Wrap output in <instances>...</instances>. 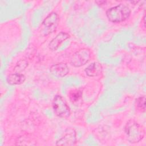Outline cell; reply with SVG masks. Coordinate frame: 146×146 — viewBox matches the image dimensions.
Wrapping results in <instances>:
<instances>
[{
    "instance_id": "7c38bea8",
    "label": "cell",
    "mask_w": 146,
    "mask_h": 146,
    "mask_svg": "<svg viewBox=\"0 0 146 146\" xmlns=\"http://www.w3.org/2000/svg\"><path fill=\"white\" fill-rule=\"evenodd\" d=\"M145 97L144 96L139 97L136 99V106L137 108L141 111H144L145 110Z\"/></svg>"
},
{
    "instance_id": "7a4b0ae2",
    "label": "cell",
    "mask_w": 146,
    "mask_h": 146,
    "mask_svg": "<svg viewBox=\"0 0 146 146\" xmlns=\"http://www.w3.org/2000/svg\"><path fill=\"white\" fill-rule=\"evenodd\" d=\"M131 10L127 5L120 4L109 9L106 12L108 19L112 22L118 23L125 21L130 15Z\"/></svg>"
},
{
    "instance_id": "8fae6325",
    "label": "cell",
    "mask_w": 146,
    "mask_h": 146,
    "mask_svg": "<svg viewBox=\"0 0 146 146\" xmlns=\"http://www.w3.org/2000/svg\"><path fill=\"white\" fill-rule=\"evenodd\" d=\"M70 99L73 103H76L79 101L82 97V92L80 90H75L71 91L70 93Z\"/></svg>"
},
{
    "instance_id": "52a82bcc",
    "label": "cell",
    "mask_w": 146,
    "mask_h": 146,
    "mask_svg": "<svg viewBox=\"0 0 146 146\" xmlns=\"http://www.w3.org/2000/svg\"><path fill=\"white\" fill-rule=\"evenodd\" d=\"M70 37L68 34L65 32H60L56 35V36L53 38L48 44L50 50L52 51H55L58 48L60 45L66 39Z\"/></svg>"
},
{
    "instance_id": "ba28073f",
    "label": "cell",
    "mask_w": 146,
    "mask_h": 146,
    "mask_svg": "<svg viewBox=\"0 0 146 146\" xmlns=\"http://www.w3.org/2000/svg\"><path fill=\"white\" fill-rule=\"evenodd\" d=\"M50 71L55 76L63 77L68 73L69 68L66 63H59L52 65L50 67Z\"/></svg>"
},
{
    "instance_id": "8992f818",
    "label": "cell",
    "mask_w": 146,
    "mask_h": 146,
    "mask_svg": "<svg viewBox=\"0 0 146 146\" xmlns=\"http://www.w3.org/2000/svg\"><path fill=\"white\" fill-rule=\"evenodd\" d=\"M76 132L73 129H68L65 135L56 143L57 145H73L76 143Z\"/></svg>"
},
{
    "instance_id": "5b68a950",
    "label": "cell",
    "mask_w": 146,
    "mask_h": 146,
    "mask_svg": "<svg viewBox=\"0 0 146 146\" xmlns=\"http://www.w3.org/2000/svg\"><path fill=\"white\" fill-rule=\"evenodd\" d=\"M90 54L88 49H80L72 55L71 58V64L74 67H80L84 65L89 61Z\"/></svg>"
},
{
    "instance_id": "30bf717a",
    "label": "cell",
    "mask_w": 146,
    "mask_h": 146,
    "mask_svg": "<svg viewBox=\"0 0 146 146\" xmlns=\"http://www.w3.org/2000/svg\"><path fill=\"white\" fill-rule=\"evenodd\" d=\"M26 79L24 75L21 73H14L9 75L7 78V82L11 85L21 84L23 83Z\"/></svg>"
},
{
    "instance_id": "4fadbf2b",
    "label": "cell",
    "mask_w": 146,
    "mask_h": 146,
    "mask_svg": "<svg viewBox=\"0 0 146 146\" xmlns=\"http://www.w3.org/2000/svg\"><path fill=\"white\" fill-rule=\"evenodd\" d=\"M26 64H27V62H25V61H22V63H19L16 67H15V68H17V67H18V71H20V70H24L26 67V66H27V65Z\"/></svg>"
},
{
    "instance_id": "9c48e42d",
    "label": "cell",
    "mask_w": 146,
    "mask_h": 146,
    "mask_svg": "<svg viewBox=\"0 0 146 146\" xmlns=\"http://www.w3.org/2000/svg\"><path fill=\"white\" fill-rule=\"evenodd\" d=\"M102 71L101 64L98 62H94L90 64L85 69L86 74L90 77H95L99 75Z\"/></svg>"
},
{
    "instance_id": "277c9868",
    "label": "cell",
    "mask_w": 146,
    "mask_h": 146,
    "mask_svg": "<svg viewBox=\"0 0 146 146\" xmlns=\"http://www.w3.org/2000/svg\"><path fill=\"white\" fill-rule=\"evenodd\" d=\"M59 18L57 14L52 12L49 14L42 22V30L44 34H49L56 30L58 25Z\"/></svg>"
},
{
    "instance_id": "3957f363",
    "label": "cell",
    "mask_w": 146,
    "mask_h": 146,
    "mask_svg": "<svg viewBox=\"0 0 146 146\" xmlns=\"http://www.w3.org/2000/svg\"><path fill=\"white\" fill-rule=\"evenodd\" d=\"M52 107L55 114L60 117L67 118L70 115V110L65 100L59 95L55 96Z\"/></svg>"
},
{
    "instance_id": "6da1fadb",
    "label": "cell",
    "mask_w": 146,
    "mask_h": 146,
    "mask_svg": "<svg viewBox=\"0 0 146 146\" xmlns=\"http://www.w3.org/2000/svg\"><path fill=\"white\" fill-rule=\"evenodd\" d=\"M124 131L127 139L131 143H138L145 135L143 127L133 120H130L126 123Z\"/></svg>"
}]
</instances>
